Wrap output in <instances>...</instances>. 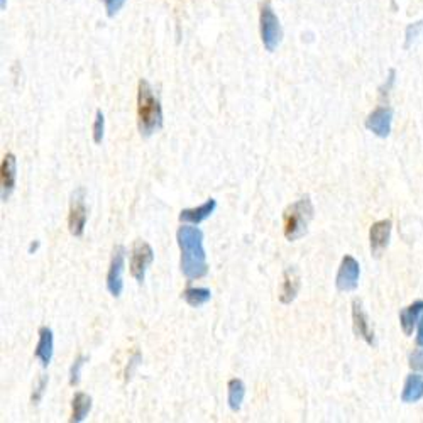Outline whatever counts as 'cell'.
Masks as SVG:
<instances>
[{"label": "cell", "instance_id": "6da1fadb", "mask_svg": "<svg viewBox=\"0 0 423 423\" xmlns=\"http://www.w3.org/2000/svg\"><path fill=\"white\" fill-rule=\"evenodd\" d=\"M178 245L181 249V271L188 279H198L207 276L205 249H203V232L198 227L183 226L176 232Z\"/></svg>", "mask_w": 423, "mask_h": 423}, {"label": "cell", "instance_id": "7a4b0ae2", "mask_svg": "<svg viewBox=\"0 0 423 423\" xmlns=\"http://www.w3.org/2000/svg\"><path fill=\"white\" fill-rule=\"evenodd\" d=\"M137 124L144 137H149L163 127L159 99L146 80H141L137 87Z\"/></svg>", "mask_w": 423, "mask_h": 423}, {"label": "cell", "instance_id": "3957f363", "mask_svg": "<svg viewBox=\"0 0 423 423\" xmlns=\"http://www.w3.org/2000/svg\"><path fill=\"white\" fill-rule=\"evenodd\" d=\"M313 219V203L310 197L300 198L298 202L291 203L283 215V228L288 240H298L307 234V228Z\"/></svg>", "mask_w": 423, "mask_h": 423}, {"label": "cell", "instance_id": "277c9868", "mask_svg": "<svg viewBox=\"0 0 423 423\" xmlns=\"http://www.w3.org/2000/svg\"><path fill=\"white\" fill-rule=\"evenodd\" d=\"M261 37L269 53H273L281 42V25L269 2H264L261 7Z\"/></svg>", "mask_w": 423, "mask_h": 423}, {"label": "cell", "instance_id": "5b68a950", "mask_svg": "<svg viewBox=\"0 0 423 423\" xmlns=\"http://www.w3.org/2000/svg\"><path fill=\"white\" fill-rule=\"evenodd\" d=\"M124 266H125V249L122 245H117L114 249L112 261H110V268L107 273V290L112 296L122 295L124 291Z\"/></svg>", "mask_w": 423, "mask_h": 423}, {"label": "cell", "instance_id": "8992f818", "mask_svg": "<svg viewBox=\"0 0 423 423\" xmlns=\"http://www.w3.org/2000/svg\"><path fill=\"white\" fill-rule=\"evenodd\" d=\"M154 259V251L144 240H135L133 254H130V274L135 278V281L142 283L146 278V271Z\"/></svg>", "mask_w": 423, "mask_h": 423}, {"label": "cell", "instance_id": "52a82bcc", "mask_svg": "<svg viewBox=\"0 0 423 423\" xmlns=\"http://www.w3.org/2000/svg\"><path fill=\"white\" fill-rule=\"evenodd\" d=\"M359 274H361V266L352 256H344L338 268L336 285L338 291H352L357 288Z\"/></svg>", "mask_w": 423, "mask_h": 423}, {"label": "cell", "instance_id": "ba28073f", "mask_svg": "<svg viewBox=\"0 0 423 423\" xmlns=\"http://www.w3.org/2000/svg\"><path fill=\"white\" fill-rule=\"evenodd\" d=\"M87 217H88V212H87V207H85L83 190L80 188L78 192L75 193L73 202H71L70 215H68V227H70V232L75 237L83 235L85 226H87Z\"/></svg>", "mask_w": 423, "mask_h": 423}, {"label": "cell", "instance_id": "9c48e42d", "mask_svg": "<svg viewBox=\"0 0 423 423\" xmlns=\"http://www.w3.org/2000/svg\"><path fill=\"white\" fill-rule=\"evenodd\" d=\"M17 180V159L12 152L4 156L2 166H0V185H2V200L7 202L12 192L16 190Z\"/></svg>", "mask_w": 423, "mask_h": 423}, {"label": "cell", "instance_id": "30bf717a", "mask_svg": "<svg viewBox=\"0 0 423 423\" xmlns=\"http://www.w3.org/2000/svg\"><path fill=\"white\" fill-rule=\"evenodd\" d=\"M393 110L389 107H378L366 118V127L378 137H388L391 133Z\"/></svg>", "mask_w": 423, "mask_h": 423}, {"label": "cell", "instance_id": "8fae6325", "mask_svg": "<svg viewBox=\"0 0 423 423\" xmlns=\"http://www.w3.org/2000/svg\"><path fill=\"white\" fill-rule=\"evenodd\" d=\"M389 237H391V220L384 219L379 222L372 223L369 231V240H371V252L376 257L381 256V252L388 247Z\"/></svg>", "mask_w": 423, "mask_h": 423}, {"label": "cell", "instance_id": "7c38bea8", "mask_svg": "<svg viewBox=\"0 0 423 423\" xmlns=\"http://www.w3.org/2000/svg\"><path fill=\"white\" fill-rule=\"evenodd\" d=\"M352 321H354L355 336L364 338V341H366L369 345H376L374 330L371 329L369 320H367L366 312H364L362 305L359 300H354L352 302Z\"/></svg>", "mask_w": 423, "mask_h": 423}, {"label": "cell", "instance_id": "4fadbf2b", "mask_svg": "<svg viewBox=\"0 0 423 423\" xmlns=\"http://www.w3.org/2000/svg\"><path fill=\"white\" fill-rule=\"evenodd\" d=\"M300 285H302V283H300L298 269L293 268V266L286 268L285 273H283L281 290H279V302L285 305L293 302L296 295H298Z\"/></svg>", "mask_w": 423, "mask_h": 423}, {"label": "cell", "instance_id": "5bb4252c", "mask_svg": "<svg viewBox=\"0 0 423 423\" xmlns=\"http://www.w3.org/2000/svg\"><path fill=\"white\" fill-rule=\"evenodd\" d=\"M53 350H54L53 330H51L49 327H41L39 329V341H37L34 355H36V359H39L42 367H48L51 364V359H53Z\"/></svg>", "mask_w": 423, "mask_h": 423}, {"label": "cell", "instance_id": "9a60e30c", "mask_svg": "<svg viewBox=\"0 0 423 423\" xmlns=\"http://www.w3.org/2000/svg\"><path fill=\"white\" fill-rule=\"evenodd\" d=\"M215 209H217V200L215 198H209L205 203H202L200 207L197 209H185L180 212V220L181 222H188V223H200L203 220H207L214 214Z\"/></svg>", "mask_w": 423, "mask_h": 423}, {"label": "cell", "instance_id": "2e32d148", "mask_svg": "<svg viewBox=\"0 0 423 423\" xmlns=\"http://www.w3.org/2000/svg\"><path fill=\"white\" fill-rule=\"evenodd\" d=\"M422 317H423V300H417V302H413L410 307H406L400 312V324H401V329H403L405 336H412L415 325L420 321Z\"/></svg>", "mask_w": 423, "mask_h": 423}, {"label": "cell", "instance_id": "e0dca14e", "mask_svg": "<svg viewBox=\"0 0 423 423\" xmlns=\"http://www.w3.org/2000/svg\"><path fill=\"white\" fill-rule=\"evenodd\" d=\"M423 398V376L410 374L405 381L403 393H401V401L403 403H417Z\"/></svg>", "mask_w": 423, "mask_h": 423}, {"label": "cell", "instance_id": "ac0fdd59", "mask_svg": "<svg viewBox=\"0 0 423 423\" xmlns=\"http://www.w3.org/2000/svg\"><path fill=\"white\" fill-rule=\"evenodd\" d=\"M71 408H73V413H71L70 422L82 423L92 410V398L85 393H76L73 401H71Z\"/></svg>", "mask_w": 423, "mask_h": 423}, {"label": "cell", "instance_id": "d6986e66", "mask_svg": "<svg viewBox=\"0 0 423 423\" xmlns=\"http://www.w3.org/2000/svg\"><path fill=\"white\" fill-rule=\"evenodd\" d=\"M227 391H228L227 395L228 406H231L232 412H239L245 396V384L240 379H231L228 381Z\"/></svg>", "mask_w": 423, "mask_h": 423}, {"label": "cell", "instance_id": "ffe728a7", "mask_svg": "<svg viewBox=\"0 0 423 423\" xmlns=\"http://www.w3.org/2000/svg\"><path fill=\"white\" fill-rule=\"evenodd\" d=\"M181 296H183L185 302L188 303L190 307L198 308L209 302L212 298V293L210 290H207V288H186L183 293H181Z\"/></svg>", "mask_w": 423, "mask_h": 423}, {"label": "cell", "instance_id": "44dd1931", "mask_svg": "<svg viewBox=\"0 0 423 423\" xmlns=\"http://www.w3.org/2000/svg\"><path fill=\"white\" fill-rule=\"evenodd\" d=\"M104 130H105V117L102 110H97L95 114V122H93V142L100 144L104 139Z\"/></svg>", "mask_w": 423, "mask_h": 423}, {"label": "cell", "instance_id": "7402d4cb", "mask_svg": "<svg viewBox=\"0 0 423 423\" xmlns=\"http://www.w3.org/2000/svg\"><path fill=\"white\" fill-rule=\"evenodd\" d=\"M87 361H88V357H85V355H78V357L75 359L73 366H71V369H70V384H71V386L78 384L80 374H82V367L85 366V362H87Z\"/></svg>", "mask_w": 423, "mask_h": 423}, {"label": "cell", "instance_id": "603a6c76", "mask_svg": "<svg viewBox=\"0 0 423 423\" xmlns=\"http://www.w3.org/2000/svg\"><path fill=\"white\" fill-rule=\"evenodd\" d=\"M423 32V19L418 20V23L410 24L408 27H406V41H405V48H410L412 46V42L417 39L418 36Z\"/></svg>", "mask_w": 423, "mask_h": 423}, {"label": "cell", "instance_id": "cb8c5ba5", "mask_svg": "<svg viewBox=\"0 0 423 423\" xmlns=\"http://www.w3.org/2000/svg\"><path fill=\"white\" fill-rule=\"evenodd\" d=\"M46 388H48V376H41L39 383H37V386L32 393V398H31L32 403H39V401L42 400V395H44Z\"/></svg>", "mask_w": 423, "mask_h": 423}, {"label": "cell", "instance_id": "d4e9b609", "mask_svg": "<svg viewBox=\"0 0 423 423\" xmlns=\"http://www.w3.org/2000/svg\"><path fill=\"white\" fill-rule=\"evenodd\" d=\"M125 2L127 0H104V6H105V11H107V16L109 17L116 16Z\"/></svg>", "mask_w": 423, "mask_h": 423}, {"label": "cell", "instance_id": "484cf974", "mask_svg": "<svg viewBox=\"0 0 423 423\" xmlns=\"http://www.w3.org/2000/svg\"><path fill=\"white\" fill-rule=\"evenodd\" d=\"M410 367L415 371H423V350L418 349L410 355Z\"/></svg>", "mask_w": 423, "mask_h": 423}, {"label": "cell", "instance_id": "4316f807", "mask_svg": "<svg viewBox=\"0 0 423 423\" xmlns=\"http://www.w3.org/2000/svg\"><path fill=\"white\" fill-rule=\"evenodd\" d=\"M139 361H141V354L135 352V354H134V357L130 359V366H127V371H125V378H127V379H130V376H133L134 369H135V367H137Z\"/></svg>", "mask_w": 423, "mask_h": 423}, {"label": "cell", "instance_id": "83f0119b", "mask_svg": "<svg viewBox=\"0 0 423 423\" xmlns=\"http://www.w3.org/2000/svg\"><path fill=\"white\" fill-rule=\"evenodd\" d=\"M395 70H389V76H388V83H384V87L381 88V95H384V93L389 92V88L393 87V83H395Z\"/></svg>", "mask_w": 423, "mask_h": 423}, {"label": "cell", "instance_id": "f1b7e54d", "mask_svg": "<svg viewBox=\"0 0 423 423\" xmlns=\"http://www.w3.org/2000/svg\"><path fill=\"white\" fill-rule=\"evenodd\" d=\"M417 345L423 347V317L420 319V325H418V336H417Z\"/></svg>", "mask_w": 423, "mask_h": 423}, {"label": "cell", "instance_id": "f546056e", "mask_svg": "<svg viewBox=\"0 0 423 423\" xmlns=\"http://www.w3.org/2000/svg\"><path fill=\"white\" fill-rule=\"evenodd\" d=\"M37 247H39V243H37V240H36V243H34V244H31V245H29V254H32V251H36V249H37Z\"/></svg>", "mask_w": 423, "mask_h": 423}]
</instances>
